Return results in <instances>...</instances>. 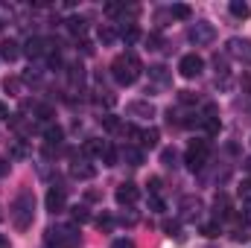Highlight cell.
Here are the masks:
<instances>
[{
    "label": "cell",
    "instance_id": "cell-1",
    "mask_svg": "<svg viewBox=\"0 0 251 248\" xmlns=\"http://www.w3.org/2000/svg\"><path fill=\"white\" fill-rule=\"evenodd\" d=\"M140 70H143V67H140V59H137L134 53H123V56H117V59L111 62V76H114V82L123 85V88H128V85L137 82Z\"/></svg>",
    "mask_w": 251,
    "mask_h": 248
},
{
    "label": "cell",
    "instance_id": "cell-2",
    "mask_svg": "<svg viewBox=\"0 0 251 248\" xmlns=\"http://www.w3.org/2000/svg\"><path fill=\"white\" fill-rule=\"evenodd\" d=\"M9 216H12V222H15L18 231H26V228L32 225V216H35V198H32L29 190H21V193H18V198H15L12 207H9Z\"/></svg>",
    "mask_w": 251,
    "mask_h": 248
},
{
    "label": "cell",
    "instance_id": "cell-3",
    "mask_svg": "<svg viewBox=\"0 0 251 248\" xmlns=\"http://www.w3.org/2000/svg\"><path fill=\"white\" fill-rule=\"evenodd\" d=\"M82 243L79 240V231L73 225H59V228H47V246L56 248H76Z\"/></svg>",
    "mask_w": 251,
    "mask_h": 248
},
{
    "label": "cell",
    "instance_id": "cell-4",
    "mask_svg": "<svg viewBox=\"0 0 251 248\" xmlns=\"http://www.w3.org/2000/svg\"><path fill=\"white\" fill-rule=\"evenodd\" d=\"M207 155H210V146H207V140H193V143L187 146V155H184V164H187L190 173H199V170L204 167Z\"/></svg>",
    "mask_w": 251,
    "mask_h": 248
},
{
    "label": "cell",
    "instance_id": "cell-5",
    "mask_svg": "<svg viewBox=\"0 0 251 248\" xmlns=\"http://www.w3.org/2000/svg\"><path fill=\"white\" fill-rule=\"evenodd\" d=\"M187 38L196 44V47H207V44H213V41H216V26H213V24L199 21V24H193V26H190Z\"/></svg>",
    "mask_w": 251,
    "mask_h": 248
},
{
    "label": "cell",
    "instance_id": "cell-6",
    "mask_svg": "<svg viewBox=\"0 0 251 248\" xmlns=\"http://www.w3.org/2000/svg\"><path fill=\"white\" fill-rule=\"evenodd\" d=\"M228 56H234L243 64H251V38H231L228 41Z\"/></svg>",
    "mask_w": 251,
    "mask_h": 248
},
{
    "label": "cell",
    "instance_id": "cell-7",
    "mask_svg": "<svg viewBox=\"0 0 251 248\" xmlns=\"http://www.w3.org/2000/svg\"><path fill=\"white\" fill-rule=\"evenodd\" d=\"M201 70H204V62H201L196 53H187V56H181V62H178V73H181L184 79H196Z\"/></svg>",
    "mask_w": 251,
    "mask_h": 248
},
{
    "label": "cell",
    "instance_id": "cell-8",
    "mask_svg": "<svg viewBox=\"0 0 251 248\" xmlns=\"http://www.w3.org/2000/svg\"><path fill=\"white\" fill-rule=\"evenodd\" d=\"M137 196H140V190L131 184V181H123V184L117 187V193H114V198H117V204H134L137 201Z\"/></svg>",
    "mask_w": 251,
    "mask_h": 248
},
{
    "label": "cell",
    "instance_id": "cell-9",
    "mask_svg": "<svg viewBox=\"0 0 251 248\" xmlns=\"http://www.w3.org/2000/svg\"><path fill=\"white\" fill-rule=\"evenodd\" d=\"M126 111H128L131 117H155V105L146 102V99H134V102H128Z\"/></svg>",
    "mask_w": 251,
    "mask_h": 248
},
{
    "label": "cell",
    "instance_id": "cell-10",
    "mask_svg": "<svg viewBox=\"0 0 251 248\" xmlns=\"http://www.w3.org/2000/svg\"><path fill=\"white\" fill-rule=\"evenodd\" d=\"M44 201H47V210H50V213H62L64 201H67V198H64V190H56V187L47 190V198H44Z\"/></svg>",
    "mask_w": 251,
    "mask_h": 248
},
{
    "label": "cell",
    "instance_id": "cell-11",
    "mask_svg": "<svg viewBox=\"0 0 251 248\" xmlns=\"http://www.w3.org/2000/svg\"><path fill=\"white\" fill-rule=\"evenodd\" d=\"M21 53H24V50H21V44H18V41H12V38L0 44V59H3V62H18V56H21Z\"/></svg>",
    "mask_w": 251,
    "mask_h": 248
},
{
    "label": "cell",
    "instance_id": "cell-12",
    "mask_svg": "<svg viewBox=\"0 0 251 248\" xmlns=\"http://www.w3.org/2000/svg\"><path fill=\"white\" fill-rule=\"evenodd\" d=\"M199 213H201V198L187 196V198L181 201V216H184V219H196Z\"/></svg>",
    "mask_w": 251,
    "mask_h": 248
},
{
    "label": "cell",
    "instance_id": "cell-13",
    "mask_svg": "<svg viewBox=\"0 0 251 248\" xmlns=\"http://www.w3.org/2000/svg\"><path fill=\"white\" fill-rule=\"evenodd\" d=\"M70 175H73V178H82V181H88V178H94V175H97V170H94L88 161H76V164L70 167Z\"/></svg>",
    "mask_w": 251,
    "mask_h": 248
},
{
    "label": "cell",
    "instance_id": "cell-14",
    "mask_svg": "<svg viewBox=\"0 0 251 248\" xmlns=\"http://www.w3.org/2000/svg\"><path fill=\"white\" fill-rule=\"evenodd\" d=\"M120 155H123V161L128 167H140V164H143V152H140L137 146H123Z\"/></svg>",
    "mask_w": 251,
    "mask_h": 248
},
{
    "label": "cell",
    "instance_id": "cell-15",
    "mask_svg": "<svg viewBox=\"0 0 251 248\" xmlns=\"http://www.w3.org/2000/svg\"><path fill=\"white\" fill-rule=\"evenodd\" d=\"M120 38L126 41V47L137 44V38H140V29H137V24H123V29H120Z\"/></svg>",
    "mask_w": 251,
    "mask_h": 248
},
{
    "label": "cell",
    "instance_id": "cell-16",
    "mask_svg": "<svg viewBox=\"0 0 251 248\" xmlns=\"http://www.w3.org/2000/svg\"><path fill=\"white\" fill-rule=\"evenodd\" d=\"M105 146H108L105 140H100V137H91V140H85V149H82V152H85V155H100V158H102Z\"/></svg>",
    "mask_w": 251,
    "mask_h": 248
},
{
    "label": "cell",
    "instance_id": "cell-17",
    "mask_svg": "<svg viewBox=\"0 0 251 248\" xmlns=\"http://www.w3.org/2000/svg\"><path fill=\"white\" fill-rule=\"evenodd\" d=\"M213 213H216V219H225V216H231V204H228V196L225 193H219L216 196V201H213Z\"/></svg>",
    "mask_w": 251,
    "mask_h": 248
},
{
    "label": "cell",
    "instance_id": "cell-18",
    "mask_svg": "<svg viewBox=\"0 0 251 248\" xmlns=\"http://www.w3.org/2000/svg\"><path fill=\"white\" fill-rule=\"evenodd\" d=\"M228 9H231V15H234V18H240V21H246V18L251 15V6L246 3V0H231V6H228Z\"/></svg>",
    "mask_w": 251,
    "mask_h": 248
},
{
    "label": "cell",
    "instance_id": "cell-19",
    "mask_svg": "<svg viewBox=\"0 0 251 248\" xmlns=\"http://www.w3.org/2000/svg\"><path fill=\"white\" fill-rule=\"evenodd\" d=\"M97 38H100V44H114V38H117V32H114V26L111 24H102L100 29H97Z\"/></svg>",
    "mask_w": 251,
    "mask_h": 248
},
{
    "label": "cell",
    "instance_id": "cell-20",
    "mask_svg": "<svg viewBox=\"0 0 251 248\" xmlns=\"http://www.w3.org/2000/svg\"><path fill=\"white\" fill-rule=\"evenodd\" d=\"M158 128H146V131H140V146L143 149H155L158 146Z\"/></svg>",
    "mask_w": 251,
    "mask_h": 248
},
{
    "label": "cell",
    "instance_id": "cell-21",
    "mask_svg": "<svg viewBox=\"0 0 251 248\" xmlns=\"http://www.w3.org/2000/svg\"><path fill=\"white\" fill-rule=\"evenodd\" d=\"M44 137H47V146H59L64 137V131L59 125H47V131H44Z\"/></svg>",
    "mask_w": 251,
    "mask_h": 248
},
{
    "label": "cell",
    "instance_id": "cell-22",
    "mask_svg": "<svg viewBox=\"0 0 251 248\" xmlns=\"http://www.w3.org/2000/svg\"><path fill=\"white\" fill-rule=\"evenodd\" d=\"M170 15H173V18H178V21H190V15H193V9H190L187 3H176V6L170 9Z\"/></svg>",
    "mask_w": 251,
    "mask_h": 248
},
{
    "label": "cell",
    "instance_id": "cell-23",
    "mask_svg": "<svg viewBox=\"0 0 251 248\" xmlns=\"http://www.w3.org/2000/svg\"><path fill=\"white\" fill-rule=\"evenodd\" d=\"M67 29H70L73 35H82V32H85V18H79V15L67 18Z\"/></svg>",
    "mask_w": 251,
    "mask_h": 248
},
{
    "label": "cell",
    "instance_id": "cell-24",
    "mask_svg": "<svg viewBox=\"0 0 251 248\" xmlns=\"http://www.w3.org/2000/svg\"><path fill=\"white\" fill-rule=\"evenodd\" d=\"M149 76H152L155 82H161V85H164V82H170V73H167V67H164V64H155V67H149Z\"/></svg>",
    "mask_w": 251,
    "mask_h": 248
},
{
    "label": "cell",
    "instance_id": "cell-25",
    "mask_svg": "<svg viewBox=\"0 0 251 248\" xmlns=\"http://www.w3.org/2000/svg\"><path fill=\"white\" fill-rule=\"evenodd\" d=\"M70 82H73V85H82V82H85V67L79 62L70 64Z\"/></svg>",
    "mask_w": 251,
    "mask_h": 248
},
{
    "label": "cell",
    "instance_id": "cell-26",
    "mask_svg": "<svg viewBox=\"0 0 251 248\" xmlns=\"http://www.w3.org/2000/svg\"><path fill=\"white\" fill-rule=\"evenodd\" d=\"M102 164H105V167H114V164H117V149H114L111 143H108L105 152H102Z\"/></svg>",
    "mask_w": 251,
    "mask_h": 248
},
{
    "label": "cell",
    "instance_id": "cell-27",
    "mask_svg": "<svg viewBox=\"0 0 251 248\" xmlns=\"http://www.w3.org/2000/svg\"><path fill=\"white\" fill-rule=\"evenodd\" d=\"M213 67H216V76H222V79L228 76V59L225 56H216L213 59Z\"/></svg>",
    "mask_w": 251,
    "mask_h": 248
},
{
    "label": "cell",
    "instance_id": "cell-28",
    "mask_svg": "<svg viewBox=\"0 0 251 248\" xmlns=\"http://www.w3.org/2000/svg\"><path fill=\"white\" fill-rule=\"evenodd\" d=\"M143 44H146V50H161V35H158V32H149V35L143 38Z\"/></svg>",
    "mask_w": 251,
    "mask_h": 248
},
{
    "label": "cell",
    "instance_id": "cell-29",
    "mask_svg": "<svg viewBox=\"0 0 251 248\" xmlns=\"http://www.w3.org/2000/svg\"><path fill=\"white\" fill-rule=\"evenodd\" d=\"M161 161H164V167H176V164H178L176 149H164V152H161Z\"/></svg>",
    "mask_w": 251,
    "mask_h": 248
},
{
    "label": "cell",
    "instance_id": "cell-30",
    "mask_svg": "<svg viewBox=\"0 0 251 248\" xmlns=\"http://www.w3.org/2000/svg\"><path fill=\"white\" fill-rule=\"evenodd\" d=\"M35 114H38V120H53V114H56V111H53V105H38V108H35Z\"/></svg>",
    "mask_w": 251,
    "mask_h": 248
},
{
    "label": "cell",
    "instance_id": "cell-31",
    "mask_svg": "<svg viewBox=\"0 0 251 248\" xmlns=\"http://www.w3.org/2000/svg\"><path fill=\"white\" fill-rule=\"evenodd\" d=\"M102 125H105L108 131H120V120H117L114 114H105V117H102Z\"/></svg>",
    "mask_w": 251,
    "mask_h": 248
},
{
    "label": "cell",
    "instance_id": "cell-32",
    "mask_svg": "<svg viewBox=\"0 0 251 248\" xmlns=\"http://www.w3.org/2000/svg\"><path fill=\"white\" fill-rule=\"evenodd\" d=\"M178 102H184V105H193V102H199V97H196L193 91H178Z\"/></svg>",
    "mask_w": 251,
    "mask_h": 248
},
{
    "label": "cell",
    "instance_id": "cell-33",
    "mask_svg": "<svg viewBox=\"0 0 251 248\" xmlns=\"http://www.w3.org/2000/svg\"><path fill=\"white\" fill-rule=\"evenodd\" d=\"M201 234H204V237H210V240H213V237H219V234H222V231H219V225H216V222H210V225H201Z\"/></svg>",
    "mask_w": 251,
    "mask_h": 248
},
{
    "label": "cell",
    "instance_id": "cell-34",
    "mask_svg": "<svg viewBox=\"0 0 251 248\" xmlns=\"http://www.w3.org/2000/svg\"><path fill=\"white\" fill-rule=\"evenodd\" d=\"M3 88H6L9 94H18V91H21V79H6V82H3Z\"/></svg>",
    "mask_w": 251,
    "mask_h": 248
},
{
    "label": "cell",
    "instance_id": "cell-35",
    "mask_svg": "<svg viewBox=\"0 0 251 248\" xmlns=\"http://www.w3.org/2000/svg\"><path fill=\"white\" fill-rule=\"evenodd\" d=\"M240 198L243 201H251V181H243L240 184Z\"/></svg>",
    "mask_w": 251,
    "mask_h": 248
},
{
    "label": "cell",
    "instance_id": "cell-36",
    "mask_svg": "<svg viewBox=\"0 0 251 248\" xmlns=\"http://www.w3.org/2000/svg\"><path fill=\"white\" fill-rule=\"evenodd\" d=\"M149 207H152L155 213H161V210H164V201H161L158 196H152V198H149Z\"/></svg>",
    "mask_w": 251,
    "mask_h": 248
},
{
    "label": "cell",
    "instance_id": "cell-37",
    "mask_svg": "<svg viewBox=\"0 0 251 248\" xmlns=\"http://www.w3.org/2000/svg\"><path fill=\"white\" fill-rule=\"evenodd\" d=\"M73 219H76V222H85V219H88V210H85V207H73Z\"/></svg>",
    "mask_w": 251,
    "mask_h": 248
},
{
    "label": "cell",
    "instance_id": "cell-38",
    "mask_svg": "<svg viewBox=\"0 0 251 248\" xmlns=\"http://www.w3.org/2000/svg\"><path fill=\"white\" fill-rule=\"evenodd\" d=\"M164 231H167L170 237H178V225H176V222H164Z\"/></svg>",
    "mask_w": 251,
    "mask_h": 248
},
{
    "label": "cell",
    "instance_id": "cell-39",
    "mask_svg": "<svg viewBox=\"0 0 251 248\" xmlns=\"http://www.w3.org/2000/svg\"><path fill=\"white\" fill-rule=\"evenodd\" d=\"M240 85H243V91H246V94L251 97V73H246V76L240 79Z\"/></svg>",
    "mask_w": 251,
    "mask_h": 248
},
{
    "label": "cell",
    "instance_id": "cell-40",
    "mask_svg": "<svg viewBox=\"0 0 251 248\" xmlns=\"http://www.w3.org/2000/svg\"><path fill=\"white\" fill-rule=\"evenodd\" d=\"M111 248H134V243H131V240H114Z\"/></svg>",
    "mask_w": 251,
    "mask_h": 248
},
{
    "label": "cell",
    "instance_id": "cell-41",
    "mask_svg": "<svg viewBox=\"0 0 251 248\" xmlns=\"http://www.w3.org/2000/svg\"><path fill=\"white\" fill-rule=\"evenodd\" d=\"M105 12H108V15H117V12H123V6H117V3H105Z\"/></svg>",
    "mask_w": 251,
    "mask_h": 248
},
{
    "label": "cell",
    "instance_id": "cell-42",
    "mask_svg": "<svg viewBox=\"0 0 251 248\" xmlns=\"http://www.w3.org/2000/svg\"><path fill=\"white\" fill-rule=\"evenodd\" d=\"M6 175H9V161L0 158V178H6Z\"/></svg>",
    "mask_w": 251,
    "mask_h": 248
},
{
    "label": "cell",
    "instance_id": "cell-43",
    "mask_svg": "<svg viewBox=\"0 0 251 248\" xmlns=\"http://www.w3.org/2000/svg\"><path fill=\"white\" fill-rule=\"evenodd\" d=\"M234 240H237V243H249V234H246V231H234Z\"/></svg>",
    "mask_w": 251,
    "mask_h": 248
},
{
    "label": "cell",
    "instance_id": "cell-44",
    "mask_svg": "<svg viewBox=\"0 0 251 248\" xmlns=\"http://www.w3.org/2000/svg\"><path fill=\"white\" fill-rule=\"evenodd\" d=\"M97 225H100V228H111V216H102V219H100Z\"/></svg>",
    "mask_w": 251,
    "mask_h": 248
},
{
    "label": "cell",
    "instance_id": "cell-45",
    "mask_svg": "<svg viewBox=\"0 0 251 248\" xmlns=\"http://www.w3.org/2000/svg\"><path fill=\"white\" fill-rule=\"evenodd\" d=\"M9 117V105L6 102H0V120H6Z\"/></svg>",
    "mask_w": 251,
    "mask_h": 248
},
{
    "label": "cell",
    "instance_id": "cell-46",
    "mask_svg": "<svg viewBox=\"0 0 251 248\" xmlns=\"http://www.w3.org/2000/svg\"><path fill=\"white\" fill-rule=\"evenodd\" d=\"M149 184H152V187H149V190H152V193H158V190H161V178H152V181H149Z\"/></svg>",
    "mask_w": 251,
    "mask_h": 248
},
{
    "label": "cell",
    "instance_id": "cell-47",
    "mask_svg": "<svg viewBox=\"0 0 251 248\" xmlns=\"http://www.w3.org/2000/svg\"><path fill=\"white\" fill-rule=\"evenodd\" d=\"M243 222H246V225H251V210H246V213H243Z\"/></svg>",
    "mask_w": 251,
    "mask_h": 248
},
{
    "label": "cell",
    "instance_id": "cell-48",
    "mask_svg": "<svg viewBox=\"0 0 251 248\" xmlns=\"http://www.w3.org/2000/svg\"><path fill=\"white\" fill-rule=\"evenodd\" d=\"M0 248H9V240L6 237H0Z\"/></svg>",
    "mask_w": 251,
    "mask_h": 248
},
{
    "label": "cell",
    "instance_id": "cell-49",
    "mask_svg": "<svg viewBox=\"0 0 251 248\" xmlns=\"http://www.w3.org/2000/svg\"><path fill=\"white\" fill-rule=\"evenodd\" d=\"M44 248H56V246H44Z\"/></svg>",
    "mask_w": 251,
    "mask_h": 248
}]
</instances>
